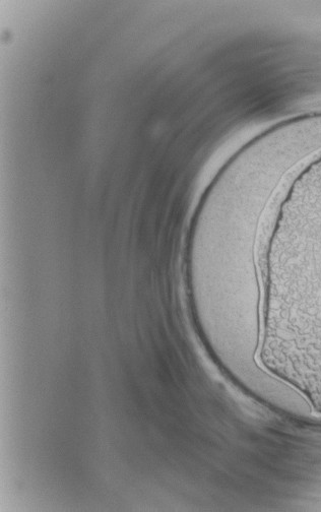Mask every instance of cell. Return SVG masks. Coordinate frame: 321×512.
<instances>
[{
    "label": "cell",
    "mask_w": 321,
    "mask_h": 512,
    "mask_svg": "<svg viewBox=\"0 0 321 512\" xmlns=\"http://www.w3.org/2000/svg\"><path fill=\"white\" fill-rule=\"evenodd\" d=\"M261 357L321 404V154L291 183L270 236Z\"/></svg>",
    "instance_id": "cell-1"
}]
</instances>
